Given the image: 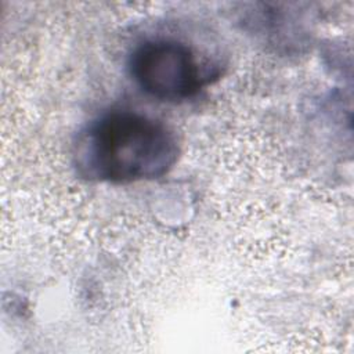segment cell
Wrapping results in <instances>:
<instances>
[{"instance_id": "cell-1", "label": "cell", "mask_w": 354, "mask_h": 354, "mask_svg": "<svg viewBox=\"0 0 354 354\" xmlns=\"http://www.w3.org/2000/svg\"><path fill=\"white\" fill-rule=\"evenodd\" d=\"M178 141L163 122L127 109L91 120L73 145L77 173L91 181L127 184L167 174L177 163Z\"/></svg>"}, {"instance_id": "cell-2", "label": "cell", "mask_w": 354, "mask_h": 354, "mask_svg": "<svg viewBox=\"0 0 354 354\" xmlns=\"http://www.w3.org/2000/svg\"><path fill=\"white\" fill-rule=\"evenodd\" d=\"M129 72L145 94L174 102L195 95L210 77L194 50L170 37L137 44L129 57Z\"/></svg>"}]
</instances>
